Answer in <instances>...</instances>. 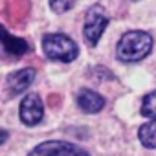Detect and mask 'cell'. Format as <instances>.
I'll return each instance as SVG.
<instances>
[{
	"label": "cell",
	"instance_id": "ba28073f",
	"mask_svg": "<svg viewBox=\"0 0 156 156\" xmlns=\"http://www.w3.org/2000/svg\"><path fill=\"white\" fill-rule=\"evenodd\" d=\"M0 44L4 46V50L15 57L19 55H24L30 51V44L24 41V39H19V37H13L2 24H0Z\"/></svg>",
	"mask_w": 156,
	"mask_h": 156
},
{
	"label": "cell",
	"instance_id": "52a82bcc",
	"mask_svg": "<svg viewBox=\"0 0 156 156\" xmlns=\"http://www.w3.org/2000/svg\"><path fill=\"white\" fill-rule=\"evenodd\" d=\"M77 105L79 108L87 114H96L105 107V99L103 96H99L98 92L90 90V88H83L77 94Z\"/></svg>",
	"mask_w": 156,
	"mask_h": 156
},
{
	"label": "cell",
	"instance_id": "9c48e42d",
	"mask_svg": "<svg viewBox=\"0 0 156 156\" xmlns=\"http://www.w3.org/2000/svg\"><path fill=\"white\" fill-rule=\"evenodd\" d=\"M138 138L145 149H156V118L140 127Z\"/></svg>",
	"mask_w": 156,
	"mask_h": 156
},
{
	"label": "cell",
	"instance_id": "8992f818",
	"mask_svg": "<svg viewBox=\"0 0 156 156\" xmlns=\"http://www.w3.org/2000/svg\"><path fill=\"white\" fill-rule=\"evenodd\" d=\"M35 75H37V72H35L33 68H24V70H17V72L9 73V75H8V81H6L9 94H11V96L22 94V92L33 83Z\"/></svg>",
	"mask_w": 156,
	"mask_h": 156
},
{
	"label": "cell",
	"instance_id": "7a4b0ae2",
	"mask_svg": "<svg viewBox=\"0 0 156 156\" xmlns=\"http://www.w3.org/2000/svg\"><path fill=\"white\" fill-rule=\"evenodd\" d=\"M42 50L44 55L51 61H59V62H72L75 61V57L79 55V48L77 44L62 35V33H48L42 37Z\"/></svg>",
	"mask_w": 156,
	"mask_h": 156
},
{
	"label": "cell",
	"instance_id": "8fae6325",
	"mask_svg": "<svg viewBox=\"0 0 156 156\" xmlns=\"http://www.w3.org/2000/svg\"><path fill=\"white\" fill-rule=\"evenodd\" d=\"M77 4V0H50V8L55 13H66Z\"/></svg>",
	"mask_w": 156,
	"mask_h": 156
},
{
	"label": "cell",
	"instance_id": "5b68a950",
	"mask_svg": "<svg viewBox=\"0 0 156 156\" xmlns=\"http://www.w3.org/2000/svg\"><path fill=\"white\" fill-rule=\"evenodd\" d=\"M19 116H20V121L24 125H28V127H33V125L41 123V119L44 116V107H42L41 98L37 94H28L22 99Z\"/></svg>",
	"mask_w": 156,
	"mask_h": 156
},
{
	"label": "cell",
	"instance_id": "6da1fadb",
	"mask_svg": "<svg viewBox=\"0 0 156 156\" xmlns=\"http://www.w3.org/2000/svg\"><path fill=\"white\" fill-rule=\"evenodd\" d=\"M152 50V37L145 31H127L116 48L118 59L123 62H138L145 59Z\"/></svg>",
	"mask_w": 156,
	"mask_h": 156
},
{
	"label": "cell",
	"instance_id": "30bf717a",
	"mask_svg": "<svg viewBox=\"0 0 156 156\" xmlns=\"http://www.w3.org/2000/svg\"><path fill=\"white\" fill-rule=\"evenodd\" d=\"M141 116L145 118H156V90L149 92L141 101Z\"/></svg>",
	"mask_w": 156,
	"mask_h": 156
},
{
	"label": "cell",
	"instance_id": "277c9868",
	"mask_svg": "<svg viewBox=\"0 0 156 156\" xmlns=\"http://www.w3.org/2000/svg\"><path fill=\"white\" fill-rule=\"evenodd\" d=\"M28 156H90V154L70 141L51 140V141L39 143Z\"/></svg>",
	"mask_w": 156,
	"mask_h": 156
},
{
	"label": "cell",
	"instance_id": "7c38bea8",
	"mask_svg": "<svg viewBox=\"0 0 156 156\" xmlns=\"http://www.w3.org/2000/svg\"><path fill=\"white\" fill-rule=\"evenodd\" d=\"M8 140V130L4 129H0V145H4V141Z\"/></svg>",
	"mask_w": 156,
	"mask_h": 156
},
{
	"label": "cell",
	"instance_id": "4fadbf2b",
	"mask_svg": "<svg viewBox=\"0 0 156 156\" xmlns=\"http://www.w3.org/2000/svg\"><path fill=\"white\" fill-rule=\"evenodd\" d=\"M132 2H134V0H132Z\"/></svg>",
	"mask_w": 156,
	"mask_h": 156
},
{
	"label": "cell",
	"instance_id": "3957f363",
	"mask_svg": "<svg viewBox=\"0 0 156 156\" xmlns=\"http://www.w3.org/2000/svg\"><path fill=\"white\" fill-rule=\"evenodd\" d=\"M108 17L105 13V9L101 6H92L87 13L85 19V26H83V35L87 39V42L90 46H96L105 31V28L108 26Z\"/></svg>",
	"mask_w": 156,
	"mask_h": 156
}]
</instances>
